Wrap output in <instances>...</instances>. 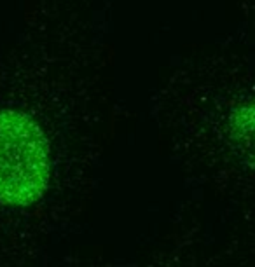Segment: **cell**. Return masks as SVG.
<instances>
[{
    "label": "cell",
    "instance_id": "obj_1",
    "mask_svg": "<svg viewBox=\"0 0 255 267\" xmlns=\"http://www.w3.org/2000/svg\"><path fill=\"white\" fill-rule=\"evenodd\" d=\"M49 176L47 143L21 112L0 113V201L26 204L42 194Z\"/></svg>",
    "mask_w": 255,
    "mask_h": 267
}]
</instances>
